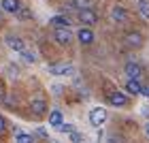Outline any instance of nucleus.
Listing matches in <instances>:
<instances>
[{"label":"nucleus","instance_id":"27","mask_svg":"<svg viewBox=\"0 0 149 143\" xmlns=\"http://www.w3.org/2000/svg\"><path fill=\"white\" fill-rule=\"evenodd\" d=\"M0 103H2V92H0Z\"/></svg>","mask_w":149,"mask_h":143},{"label":"nucleus","instance_id":"16","mask_svg":"<svg viewBox=\"0 0 149 143\" xmlns=\"http://www.w3.org/2000/svg\"><path fill=\"white\" fill-rule=\"evenodd\" d=\"M139 13L149 22V0H139Z\"/></svg>","mask_w":149,"mask_h":143},{"label":"nucleus","instance_id":"23","mask_svg":"<svg viewBox=\"0 0 149 143\" xmlns=\"http://www.w3.org/2000/svg\"><path fill=\"white\" fill-rule=\"evenodd\" d=\"M4 130H6V120L0 115V132H4Z\"/></svg>","mask_w":149,"mask_h":143},{"label":"nucleus","instance_id":"18","mask_svg":"<svg viewBox=\"0 0 149 143\" xmlns=\"http://www.w3.org/2000/svg\"><path fill=\"white\" fill-rule=\"evenodd\" d=\"M15 143H34V137H32V135H28V132H17Z\"/></svg>","mask_w":149,"mask_h":143},{"label":"nucleus","instance_id":"25","mask_svg":"<svg viewBox=\"0 0 149 143\" xmlns=\"http://www.w3.org/2000/svg\"><path fill=\"white\" fill-rule=\"evenodd\" d=\"M141 94H145V96L149 98V88H143V92H141Z\"/></svg>","mask_w":149,"mask_h":143},{"label":"nucleus","instance_id":"26","mask_svg":"<svg viewBox=\"0 0 149 143\" xmlns=\"http://www.w3.org/2000/svg\"><path fill=\"white\" fill-rule=\"evenodd\" d=\"M145 132H147V137H149V122L145 124Z\"/></svg>","mask_w":149,"mask_h":143},{"label":"nucleus","instance_id":"15","mask_svg":"<svg viewBox=\"0 0 149 143\" xmlns=\"http://www.w3.org/2000/svg\"><path fill=\"white\" fill-rule=\"evenodd\" d=\"M49 124L51 126H60V124H64V115H62V111L60 109H53V111L49 113Z\"/></svg>","mask_w":149,"mask_h":143},{"label":"nucleus","instance_id":"7","mask_svg":"<svg viewBox=\"0 0 149 143\" xmlns=\"http://www.w3.org/2000/svg\"><path fill=\"white\" fill-rule=\"evenodd\" d=\"M124 71H126V75H128V79H136V81H141L143 69H141V64H139V62H128Z\"/></svg>","mask_w":149,"mask_h":143},{"label":"nucleus","instance_id":"22","mask_svg":"<svg viewBox=\"0 0 149 143\" xmlns=\"http://www.w3.org/2000/svg\"><path fill=\"white\" fill-rule=\"evenodd\" d=\"M17 15L22 17V19H28V17H32V13H30L28 9H24V6H22V9H19V13H17Z\"/></svg>","mask_w":149,"mask_h":143},{"label":"nucleus","instance_id":"10","mask_svg":"<svg viewBox=\"0 0 149 143\" xmlns=\"http://www.w3.org/2000/svg\"><path fill=\"white\" fill-rule=\"evenodd\" d=\"M77 39H79L81 45H92V43H94V30L85 26V28H81V30L77 32Z\"/></svg>","mask_w":149,"mask_h":143},{"label":"nucleus","instance_id":"4","mask_svg":"<svg viewBox=\"0 0 149 143\" xmlns=\"http://www.w3.org/2000/svg\"><path fill=\"white\" fill-rule=\"evenodd\" d=\"M49 73L51 75H72L74 73V66L70 62H58V64H51L49 66Z\"/></svg>","mask_w":149,"mask_h":143},{"label":"nucleus","instance_id":"12","mask_svg":"<svg viewBox=\"0 0 149 143\" xmlns=\"http://www.w3.org/2000/svg\"><path fill=\"white\" fill-rule=\"evenodd\" d=\"M124 41H126L128 47H141V45L145 43V39H143V34H141V32H128Z\"/></svg>","mask_w":149,"mask_h":143},{"label":"nucleus","instance_id":"14","mask_svg":"<svg viewBox=\"0 0 149 143\" xmlns=\"http://www.w3.org/2000/svg\"><path fill=\"white\" fill-rule=\"evenodd\" d=\"M126 90L130 94H134V96H139V94L143 92V86H141V81H136V79H128L126 81Z\"/></svg>","mask_w":149,"mask_h":143},{"label":"nucleus","instance_id":"17","mask_svg":"<svg viewBox=\"0 0 149 143\" xmlns=\"http://www.w3.org/2000/svg\"><path fill=\"white\" fill-rule=\"evenodd\" d=\"M70 4H72V6H77L79 11H83V9H92V0H70Z\"/></svg>","mask_w":149,"mask_h":143},{"label":"nucleus","instance_id":"8","mask_svg":"<svg viewBox=\"0 0 149 143\" xmlns=\"http://www.w3.org/2000/svg\"><path fill=\"white\" fill-rule=\"evenodd\" d=\"M111 19H113V22H117V24H124V22H128V11L121 4H115L111 9Z\"/></svg>","mask_w":149,"mask_h":143},{"label":"nucleus","instance_id":"3","mask_svg":"<svg viewBox=\"0 0 149 143\" xmlns=\"http://www.w3.org/2000/svg\"><path fill=\"white\" fill-rule=\"evenodd\" d=\"M53 39L60 45H68L72 41V32H70V28H56L53 30Z\"/></svg>","mask_w":149,"mask_h":143},{"label":"nucleus","instance_id":"11","mask_svg":"<svg viewBox=\"0 0 149 143\" xmlns=\"http://www.w3.org/2000/svg\"><path fill=\"white\" fill-rule=\"evenodd\" d=\"M0 6H2V11H4V13L17 15L19 9H22V2H19V0H2V2H0Z\"/></svg>","mask_w":149,"mask_h":143},{"label":"nucleus","instance_id":"21","mask_svg":"<svg viewBox=\"0 0 149 143\" xmlns=\"http://www.w3.org/2000/svg\"><path fill=\"white\" fill-rule=\"evenodd\" d=\"M58 130H62V132H72V130H74V126H72V124H60V126H58Z\"/></svg>","mask_w":149,"mask_h":143},{"label":"nucleus","instance_id":"2","mask_svg":"<svg viewBox=\"0 0 149 143\" xmlns=\"http://www.w3.org/2000/svg\"><path fill=\"white\" fill-rule=\"evenodd\" d=\"M107 100H109V105H113V107H126L128 105V96L124 92H117V90L107 92Z\"/></svg>","mask_w":149,"mask_h":143},{"label":"nucleus","instance_id":"24","mask_svg":"<svg viewBox=\"0 0 149 143\" xmlns=\"http://www.w3.org/2000/svg\"><path fill=\"white\" fill-rule=\"evenodd\" d=\"M109 143H121V139H119V137H111Z\"/></svg>","mask_w":149,"mask_h":143},{"label":"nucleus","instance_id":"1","mask_svg":"<svg viewBox=\"0 0 149 143\" xmlns=\"http://www.w3.org/2000/svg\"><path fill=\"white\" fill-rule=\"evenodd\" d=\"M104 122H107V109L104 107H94L92 111H90V124L96 126V128H100Z\"/></svg>","mask_w":149,"mask_h":143},{"label":"nucleus","instance_id":"19","mask_svg":"<svg viewBox=\"0 0 149 143\" xmlns=\"http://www.w3.org/2000/svg\"><path fill=\"white\" fill-rule=\"evenodd\" d=\"M22 58L26 60V62H30V64H34V62H36V53H34V51H30V49H24V51H22Z\"/></svg>","mask_w":149,"mask_h":143},{"label":"nucleus","instance_id":"20","mask_svg":"<svg viewBox=\"0 0 149 143\" xmlns=\"http://www.w3.org/2000/svg\"><path fill=\"white\" fill-rule=\"evenodd\" d=\"M70 141H72V143H83V135L77 132V130H72V132H70Z\"/></svg>","mask_w":149,"mask_h":143},{"label":"nucleus","instance_id":"13","mask_svg":"<svg viewBox=\"0 0 149 143\" xmlns=\"http://www.w3.org/2000/svg\"><path fill=\"white\" fill-rule=\"evenodd\" d=\"M49 24L53 26V28H70V17L68 15H56V17H51L49 19Z\"/></svg>","mask_w":149,"mask_h":143},{"label":"nucleus","instance_id":"9","mask_svg":"<svg viewBox=\"0 0 149 143\" xmlns=\"http://www.w3.org/2000/svg\"><path fill=\"white\" fill-rule=\"evenodd\" d=\"M30 109H32V113H34V115H45V113H47V103H45V98H40V96L32 98V100H30Z\"/></svg>","mask_w":149,"mask_h":143},{"label":"nucleus","instance_id":"5","mask_svg":"<svg viewBox=\"0 0 149 143\" xmlns=\"http://www.w3.org/2000/svg\"><path fill=\"white\" fill-rule=\"evenodd\" d=\"M79 22H83L87 28L94 24H98V15H96V11L94 9H83V11H79Z\"/></svg>","mask_w":149,"mask_h":143},{"label":"nucleus","instance_id":"6","mask_svg":"<svg viewBox=\"0 0 149 143\" xmlns=\"http://www.w3.org/2000/svg\"><path fill=\"white\" fill-rule=\"evenodd\" d=\"M4 43H6V47H9V49L17 51V53H22V51L26 49L24 41L19 39V36H13V34H6V36H4Z\"/></svg>","mask_w":149,"mask_h":143}]
</instances>
